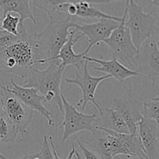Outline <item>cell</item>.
<instances>
[{"instance_id":"obj_29","label":"cell","mask_w":159,"mask_h":159,"mask_svg":"<svg viewBox=\"0 0 159 159\" xmlns=\"http://www.w3.org/2000/svg\"><path fill=\"white\" fill-rule=\"evenodd\" d=\"M34 155H35V153H34V154H27V155L22 156V157H17V158H12V159H33V158H34Z\"/></svg>"},{"instance_id":"obj_23","label":"cell","mask_w":159,"mask_h":159,"mask_svg":"<svg viewBox=\"0 0 159 159\" xmlns=\"http://www.w3.org/2000/svg\"><path fill=\"white\" fill-rule=\"evenodd\" d=\"M20 17L19 16H12L11 12H7L4 15L2 21V29L9 34L18 35Z\"/></svg>"},{"instance_id":"obj_19","label":"cell","mask_w":159,"mask_h":159,"mask_svg":"<svg viewBox=\"0 0 159 159\" xmlns=\"http://www.w3.org/2000/svg\"><path fill=\"white\" fill-rule=\"evenodd\" d=\"M75 5L77 7V13L75 17H77L84 19H98V20L110 19V20H116L118 22H120L122 20V17H114V16L102 12L99 9L89 3L79 2Z\"/></svg>"},{"instance_id":"obj_18","label":"cell","mask_w":159,"mask_h":159,"mask_svg":"<svg viewBox=\"0 0 159 159\" xmlns=\"http://www.w3.org/2000/svg\"><path fill=\"white\" fill-rule=\"evenodd\" d=\"M0 9L3 14L7 12H16L20 17L19 26H24L26 20H31L34 25H37L35 17L30 6V0H0Z\"/></svg>"},{"instance_id":"obj_6","label":"cell","mask_w":159,"mask_h":159,"mask_svg":"<svg viewBox=\"0 0 159 159\" xmlns=\"http://www.w3.org/2000/svg\"><path fill=\"white\" fill-rule=\"evenodd\" d=\"M0 108L15 129L21 140L28 133V126L32 120L34 111L26 107L16 96L0 84Z\"/></svg>"},{"instance_id":"obj_11","label":"cell","mask_w":159,"mask_h":159,"mask_svg":"<svg viewBox=\"0 0 159 159\" xmlns=\"http://www.w3.org/2000/svg\"><path fill=\"white\" fill-rule=\"evenodd\" d=\"M10 84L12 88L4 86L5 89L16 97L26 107L38 112L40 115L46 118L50 126L54 127V123L51 118V112L44 105V103L46 102L44 98L35 88L18 85L15 83L13 78L11 79Z\"/></svg>"},{"instance_id":"obj_9","label":"cell","mask_w":159,"mask_h":159,"mask_svg":"<svg viewBox=\"0 0 159 159\" xmlns=\"http://www.w3.org/2000/svg\"><path fill=\"white\" fill-rule=\"evenodd\" d=\"M94 138L85 143L100 159H114L116 156H126L123 143L118 132L104 128H96Z\"/></svg>"},{"instance_id":"obj_3","label":"cell","mask_w":159,"mask_h":159,"mask_svg":"<svg viewBox=\"0 0 159 159\" xmlns=\"http://www.w3.org/2000/svg\"><path fill=\"white\" fill-rule=\"evenodd\" d=\"M59 60L49 62V65L44 70L33 68L22 79L23 86L35 88L44 98L46 102L53 103L59 108L63 113L61 84L65 67Z\"/></svg>"},{"instance_id":"obj_2","label":"cell","mask_w":159,"mask_h":159,"mask_svg":"<svg viewBox=\"0 0 159 159\" xmlns=\"http://www.w3.org/2000/svg\"><path fill=\"white\" fill-rule=\"evenodd\" d=\"M70 17L64 20H54L50 17L46 27L33 35L37 57V65H43L54 61L59 51L69 37L70 30L74 27Z\"/></svg>"},{"instance_id":"obj_16","label":"cell","mask_w":159,"mask_h":159,"mask_svg":"<svg viewBox=\"0 0 159 159\" xmlns=\"http://www.w3.org/2000/svg\"><path fill=\"white\" fill-rule=\"evenodd\" d=\"M84 59L88 62L99 64V66L93 67L95 70L107 73V75H110L111 78H114L115 80L119 81L120 83H124L126 80L130 77L140 76L138 72L127 68L113 56H112V59L110 60H103L88 55L84 56Z\"/></svg>"},{"instance_id":"obj_7","label":"cell","mask_w":159,"mask_h":159,"mask_svg":"<svg viewBox=\"0 0 159 159\" xmlns=\"http://www.w3.org/2000/svg\"><path fill=\"white\" fill-rule=\"evenodd\" d=\"M62 105H63V121L59 127L63 129L61 137V143H64L69 137L81 131H89L92 133L96 132L95 122L97 115L93 113L91 115L84 114L83 112L78 111L77 108L68 102L63 93H61Z\"/></svg>"},{"instance_id":"obj_22","label":"cell","mask_w":159,"mask_h":159,"mask_svg":"<svg viewBox=\"0 0 159 159\" xmlns=\"http://www.w3.org/2000/svg\"><path fill=\"white\" fill-rule=\"evenodd\" d=\"M32 4L36 8L48 14L49 17H52L53 13L57 11V6L65 2V0H31Z\"/></svg>"},{"instance_id":"obj_25","label":"cell","mask_w":159,"mask_h":159,"mask_svg":"<svg viewBox=\"0 0 159 159\" xmlns=\"http://www.w3.org/2000/svg\"><path fill=\"white\" fill-rule=\"evenodd\" d=\"M39 155L40 159H55L51 150L49 140L47 136L43 137L41 144V149L39 151Z\"/></svg>"},{"instance_id":"obj_33","label":"cell","mask_w":159,"mask_h":159,"mask_svg":"<svg viewBox=\"0 0 159 159\" xmlns=\"http://www.w3.org/2000/svg\"><path fill=\"white\" fill-rule=\"evenodd\" d=\"M0 159H9V158H7L6 157H5L3 154H2L1 153H0Z\"/></svg>"},{"instance_id":"obj_28","label":"cell","mask_w":159,"mask_h":159,"mask_svg":"<svg viewBox=\"0 0 159 159\" xmlns=\"http://www.w3.org/2000/svg\"><path fill=\"white\" fill-rule=\"evenodd\" d=\"M67 2L74 3V4H77L79 2H85L89 3V4H94V5H99V4H109V3L113 2H120L121 0H65Z\"/></svg>"},{"instance_id":"obj_31","label":"cell","mask_w":159,"mask_h":159,"mask_svg":"<svg viewBox=\"0 0 159 159\" xmlns=\"http://www.w3.org/2000/svg\"><path fill=\"white\" fill-rule=\"evenodd\" d=\"M152 2H153V4L154 5H155V6H158H158H159V2H158V0H152Z\"/></svg>"},{"instance_id":"obj_13","label":"cell","mask_w":159,"mask_h":159,"mask_svg":"<svg viewBox=\"0 0 159 159\" xmlns=\"http://www.w3.org/2000/svg\"><path fill=\"white\" fill-rule=\"evenodd\" d=\"M120 22L110 19H100L99 21L93 23L78 24L74 23V28L81 34L85 36L88 40V46L85 52L88 54L95 45H99L108 38L113 30L116 29Z\"/></svg>"},{"instance_id":"obj_8","label":"cell","mask_w":159,"mask_h":159,"mask_svg":"<svg viewBox=\"0 0 159 159\" xmlns=\"http://www.w3.org/2000/svg\"><path fill=\"white\" fill-rule=\"evenodd\" d=\"M88 61L85 59V62L80 70H75V77H65V81L67 84H75L80 88L82 91V98L75 104L76 108L81 107V112H83L87 103L91 102L97 109L98 112L101 113L102 108L98 104L96 98V90L98 85L102 80L110 79V75H105L102 76H93L89 72Z\"/></svg>"},{"instance_id":"obj_20","label":"cell","mask_w":159,"mask_h":159,"mask_svg":"<svg viewBox=\"0 0 159 159\" xmlns=\"http://www.w3.org/2000/svg\"><path fill=\"white\" fill-rule=\"evenodd\" d=\"M17 138L18 135L15 129L0 108V144L13 143Z\"/></svg>"},{"instance_id":"obj_21","label":"cell","mask_w":159,"mask_h":159,"mask_svg":"<svg viewBox=\"0 0 159 159\" xmlns=\"http://www.w3.org/2000/svg\"><path fill=\"white\" fill-rule=\"evenodd\" d=\"M142 117L154 119L159 123V98L142 101Z\"/></svg>"},{"instance_id":"obj_1","label":"cell","mask_w":159,"mask_h":159,"mask_svg":"<svg viewBox=\"0 0 159 159\" xmlns=\"http://www.w3.org/2000/svg\"><path fill=\"white\" fill-rule=\"evenodd\" d=\"M0 60L9 73L23 78L37 65V57L33 35L25 26H19L18 38L0 50Z\"/></svg>"},{"instance_id":"obj_30","label":"cell","mask_w":159,"mask_h":159,"mask_svg":"<svg viewBox=\"0 0 159 159\" xmlns=\"http://www.w3.org/2000/svg\"><path fill=\"white\" fill-rule=\"evenodd\" d=\"M3 17H4V14H3V12L0 9V31H2V19H3Z\"/></svg>"},{"instance_id":"obj_27","label":"cell","mask_w":159,"mask_h":159,"mask_svg":"<svg viewBox=\"0 0 159 159\" xmlns=\"http://www.w3.org/2000/svg\"><path fill=\"white\" fill-rule=\"evenodd\" d=\"M76 143H77L78 147H79V149L82 151V154H83V157L85 159H100L99 157V156L93 151L92 150H90L89 148L87 147L85 144L81 143L79 140H76Z\"/></svg>"},{"instance_id":"obj_17","label":"cell","mask_w":159,"mask_h":159,"mask_svg":"<svg viewBox=\"0 0 159 159\" xmlns=\"http://www.w3.org/2000/svg\"><path fill=\"white\" fill-rule=\"evenodd\" d=\"M96 118L95 129L97 127L110 129L118 133H130L128 126L120 114L111 106L102 108Z\"/></svg>"},{"instance_id":"obj_15","label":"cell","mask_w":159,"mask_h":159,"mask_svg":"<svg viewBox=\"0 0 159 159\" xmlns=\"http://www.w3.org/2000/svg\"><path fill=\"white\" fill-rule=\"evenodd\" d=\"M78 31L75 28H71L69 33V37L68 41L62 46L57 55L54 59V60H61V65L64 67H67L68 65H72L75 68L76 70H80L82 68L85 62L84 56L87 55L85 51L82 53L76 54L74 51V45L83 37L82 34H78Z\"/></svg>"},{"instance_id":"obj_24","label":"cell","mask_w":159,"mask_h":159,"mask_svg":"<svg viewBox=\"0 0 159 159\" xmlns=\"http://www.w3.org/2000/svg\"><path fill=\"white\" fill-rule=\"evenodd\" d=\"M48 140H49L50 144H51V150H52L53 154H54L55 159H63L61 158V157H59L57 151L56 150L55 147H54V141H53V137H51V136H49V137H48ZM65 159H82V157H81L80 154L79 153V151L76 150V147L75 145V143H73L72 144V147H71L68 157H67Z\"/></svg>"},{"instance_id":"obj_14","label":"cell","mask_w":159,"mask_h":159,"mask_svg":"<svg viewBox=\"0 0 159 159\" xmlns=\"http://www.w3.org/2000/svg\"><path fill=\"white\" fill-rule=\"evenodd\" d=\"M137 133L148 159L159 158V123L142 118L138 124Z\"/></svg>"},{"instance_id":"obj_32","label":"cell","mask_w":159,"mask_h":159,"mask_svg":"<svg viewBox=\"0 0 159 159\" xmlns=\"http://www.w3.org/2000/svg\"><path fill=\"white\" fill-rule=\"evenodd\" d=\"M125 158H123V159H140L138 158V157H127V156H125Z\"/></svg>"},{"instance_id":"obj_26","label":"cell","mask_w":159,"mask_h":159,"mask_svg":"<svg viewBox=\"0 0 159 159\" xmlns=\"http://www.w3.org/2000/svg\"><path fill=\"white\" fill-rule=\"evenodd\" d=\"M57 10L64 12L65 14H66L67 17H70V18L75 17L76 13H77L76 5L74 3L67 2H65L59 5L57 8Z\"/></svg>"},{"instance_id":"obj_5","label":"cell","mask_w":159,"mask_h":159,"mask_svg":"<svg viewBox=\"0 0 159 159\" xmlns=\"http://www.w3.org/2000/svg\"><path fill=\"white\" fill-rule=\"evenodd\" d=\"M126 17L127 8L125 6L124 13L119 25L103 43L108 46L112 56L116 58L127 68L137 71L138 51L133 44L128 28L126 26Z\"/></svg>"},{"instance_id":"obj_12","label":"cell","mask_w":159,"mask_h":159,"mask_svg":"<svg viewBox=\"0 0 159 159\" xmlns=\"http://www.w3.org/2000/svg\"><path fill=\"white\" fill-rule=\"evenodd\" d=\"M156 37V34L152 36L151 41L142 45L137 59V71L140 75L150 78L154 87L159 79V51Z\"/></svg>"},{"instance_id":"obj_4","label":"cell","mask_w":159,"mask_h":159,"mask_svg":"<svg viewBox=\"0 0 159 159\" xmlns=\"http://www.w3.org/2000/svg\"><path fill=\"white\" fill-rule=\"evenodd\" d=\"M127 17L126 26L130 37L138 51L146 41L155 35L158 31V18L152 13H147L134 0H126Z\"/></svg>"},{"instance_id":"obj_10","label":"cell","mask_w":159,"mask_h":159,"mask_svg":"<svg viewBox=\"0 0 159 159\" xmlns=\"http://www.w3.org/2000/svg\"><path fill=\"white\" fill-rule=\"evenodd\" d=\"M111 107L124 118L130 133H137L138 124L143 118L142 101L137 98L133 91L127 90L124 95L115 98Z\"/></svg>"}]
</instances>
